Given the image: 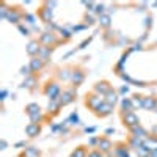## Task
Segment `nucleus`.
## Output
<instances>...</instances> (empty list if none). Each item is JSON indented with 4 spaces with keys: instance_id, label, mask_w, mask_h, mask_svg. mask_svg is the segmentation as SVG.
Returning a JSON list of instances; mask_svg holds the SVG:
<instances>
[{
    "instance_id": "nucleus-1",
    "label": "nucleus",
    "mask_w": 157,
    "mask_h": 157,
    "mask_svg": "<svg viewBox=\"0 0 157 157\" xmlns=\"http://www.w3.org/2000/svg\"><path fill=\"white\" fill-rule=\"evenodd\" d=\"M86 105L90 107V109H93V110H96L101 104L104 102V96H99V94H96V93H93V94H90V96H86Z\"/></svg>"
},
{
    "instance_id": "nucleus-2",
    "label": "nucleus",
    "mask_w": 157,
    "mask_h": 157,
    "mask_svg": "<svg viewBox=\"0 0 157 157\" xmlns=\"http://www.w3.org/2000/svg\"><path fill=\"white\" fill-rule=\"evenodd\" d=\"M44 93L47 94L49 99H58L61 94H60V85L58 83H49L44 90Z\"/></svg>"
},
{
    "instance_id": "nucleus-3",
    "label": "nucleus",
    "mask_w": 157,
    "mask_h": 157,
    "mask_svg": "<svg viewBox=\"0 0 157 157\" xmlns=\"http://www.w3.org/2000/svg\"><path fill=\"white\" fill-rule=\"evenodd\" d=\"M123 121H124V124H126V126H129V129H132V127H135V126H138V124H140L138 116H137L134 112L126 113V115L123 116Z\"/></svg>"
},
{
    "instance_id": "nucleus-4",
    "label": "nucleus",
    "mask_w": 157,
    "mask_h": 157,
    "mask_svg": "<svg viewBox=\"0 0 157 157\" xmlns=\"http://www.w3.org/2000/svg\"><path fill=\"white\" fill-rule=\"evenodd\" d=\"M110 91H112V86L109 85V82H98L94 85V93L99 96H105Z\"/></svg>"
},
{
    "instance_id": "nucleus-5",
    "label": "nucleus",
    "mask_w": 157,
    "mask_h": 157,
    "mask_svg": "<svg viewBox=\"0 0 157 157\" xmlns=\"http://www.w3.org/2000/svg\"><path fill=\"white\" fill-rule=\"evenodd\" d=\"M94 112H96V115H99V116H109V115H112V112H113V105H110V104H107L105 101H104Z\"/></svg>"
},
{
    "instance_id": "nucleus-6",
    "label": "nucleus",
    "mask_w": 157,
    "mask_h": 157,
    "mask_svg": "<svg viewBox=\"0 0 157 157\" xmlns=\"http://www.w3.org/2000/svg\"><path fill=\"white\" fill-rule=\"evenodd\" d=\"M75 98V91L74 90H69V91H64V93L60 96V104L64 107V105H68V104H71Z\"/></svg>"
},
{
    "instance_id": "nucleus-7",
    "label": "nucleus",
    "mask_w": 157,
    "mask_h": 157,
    "mask_svg": "<svg viewBox=\"0 0 157 157\" xmlns=\"http://www.w3.org/2000/svg\"><path fill=\"white\" fill-rule=\"evenodd\" d=\"M130 132H132V137H137V138H140V140H146V138H148V132H146V130L143 129L140 124L130 129Z\"/></svg>"
},
{
    "instance_id": "nucleus-8",
    "label": "nucleus",
    "mask_w": 157,
    "mask_h": 157,
    "mask_svg": "<svg viewBox=\"0 0 157 157\" xmlns=\"http://www.w3.org/2000/svg\"><path fill=\"white\" fill-rule=\"evenodd\" d=\"M30 69H32V72H38V71H41L43 69V66H44V61L39 58V57H35V58H32V61H30Z\"/></svg>"
},
{
    "instance_id": "nucleus-9",
    "label": "nucleus",
    "mask_w": 157,
    "mask_h": 157,
    "mask_svg": "<svg viewBox=\"0 0 157 157\" xmlns=\"http://www.w3.org/2000/svg\"><path fill=\"white\" fill-rule=\"evenodd\" d=\"M143 109L145 110H155L157 109V99H154V98H143Z\"/></svg>"
},
{
    "instance_id": "nucleus-10",
    "label": "nucleus",
    "mask_w": 157,
    "mask_h": 157,
    "mask_svg": "<svg viewBox=\"0 0 157 157\" xmlns=\"http://www.w3.org/2000/svg\"><path fill=\"white\" fill-rule=\"evenodd\" d=\"M39 50H41V47H39V43H38V41H32V43L27 46V54H29L30 57H33V58H35V55L39 54Z\"/></svg>"
},
{
    "instance_id": "nucleus-11",
    "label": "nucleus",
    "mask_w": 157,
    "mask_h": 157,
    "mask_svg": "<svg viewBox=\"0 0 157 157\" xmlns=\"http://www.w3.org/2000/svg\"><path fill=\"white\" fill-rule=\"evenodd\" d=\"M83 78H85V74L82 72V71H74L72 72V77H71V82L74 83V86H78L82 82H83Z\"/></svg>"
},
{
    "instance_id": "nucleus-12",
    "label": "nucleus",
    "mask_w": 157,
    "mask_h": 157,
    "mask_svg": "<svg viewBox=\"0 0 157 157\" xmlns=\"http://www.w3.org/2000/svg\"><path fill=\"white\" fill-rule=\"evenodd\" d=\"M25 132H27V135H29V137H36L39 132H41V129H39V126H38V124L30 123L27 127H25Z\"/></svg>"
},
{
    "instance_id": "nucleus-13",
    "label": "nucleus",
    "mask_w": 157,
    "mask_h": 157,
    "mask_svg": "<svg viewBox=\"0 0 157 157\" xmlns=\"http://www.w3.org/2000/svg\"><path fill=\"white\" fill-rule=\"evenodd\" d=\"M98 148H99V151L107 152V151H110V148H112V141H110V140H107V138H99Z\"/></svg>"
},
{
    "instance_id": "nucleus-14",
    "label": "nucleus",
    "mask_w": 157,
    "mask_h": 157,
    "mask_svg": "<svg viewBox=\"0 0 157 157\" xmlns=\"http://www.w3.org/2000/svg\"><path fill=\"white\" fill-rule=\"evenodd\" d=\"M39 41H41L43 44H46V47H49L52 43H55V36L52 33H43L41 38H39Z\"/></svg>"
},
{
    "instance_id": "nucleus-15",
    "label": "nucleus",
    "mask_w": 157,
    "mask_h": 157,
    "mask_svg": "<svg viewBox=\"0 0 157 157\" xmlns=\"http://www.w3.org/2000/svg\"><path fill=\"white\" fill-rule=\"evenodd\" d=\"M104 101H105L107 104H110V105H115V104L118 102V94L115 93V91H110V93H107L105 96H104Z\"/></svg>"
},
{
    "instance_id": "nucleus-16",
    "label": "nucleus",
    "mask_w": 157,
    "mask_h": 157,
    "mask_svg": "<svg viewBox=\"0 0 157 157\" xmlns=\"http://www.w3.org/2000/svg\"><path fill=\"white\" fill-rule=\"evenodd\" d=\"M145 146H146L151 152H152V151H157V138H154V137H152V138H146V140H145Z\"/></svg>"
},
{
    "instance_id": "nucleus-17",
    "label": "nucleus",
    "mask_w": 157,
    "mask_h": 157,
    "mask_svg": "<svg viewBox=\"0 0 157 157\" xmlns=\"http://www.w3.org/2000/svg\"><path fill=\"white\" fill-rule=\"evenodd\" d=\"M121 107H123V110H124L126 113L132 112V110H134V104H132V99H123V101H121Z\"/></svg>"
},
{
    "instance_id": "nucleus-18",
    "label": "nucleus",
    "mask_w": 157,
    "mask_h": 157,
    "mask_svg": "<svg viewBox=\"0 0 157 157\" xmlns=\"http://www.w3.org/2000/svg\"><path fill=\"white\" fill-rule=\"evenodd\" d=\"M22 157H39V151H38L36 148H33V146L25 148V151H24Z\"/></svg>"
},
{
    "instance_id": "nucleus-19",
    "label": "nucleus",
    "mask_w": 157,
    "mask_h": 157,
    "mask_svg": "<svg viewBox=\"0 0 157 157\" xmlns=\"http://www.w3.org/2000/svg\"><path fill=\"white\" fill-rule=\"evenodd\" d=\"M25 110H27V115H29V116H32V115H35V113H39V112H41V109H39L38 104H29V105L25 107Z\"/></svg>"
},
{
    "instance_id": "nucleus-20",
    "label": "nucleus",
    "mask_w": 157,
    "mask_h": 157,
    "mask_svg": "<svg viewBox=\"0 0 157 157\" xmlns=\"http://www.w3.org/2000/svg\"><path fill=\"white\" fill-rule=\"evenodd\" d=\"M6 19H8L11 24H17V22L21 21V16L17 14V13H14L13 10H10V11H8V14H6Z\"/></svg>"
},
{
    "instance_id": "nucleus-21",
    "label": "nucleus",
    "mask_w": 157,
    "mask_h": 157,
    "mask_svg": "<svg viewBox=\"0 0 157 157\" xmlns=\"http://www.w3.org/2000/svg\"><path fill=\"white\" fill-rule=\"evenodd\" d=\"M129 145L132 146V148H135V149H138V148H141L143 145H145V141L137 138V137H132V138H130V141H129Z\"/></svg>"
},
{
    "instance_id": "nucleus-22",
    "label": "nucleus",
    "mask_w": 157,
    "mask_h": 157,
    "mask_svg": "<svg viewBox=\"0 0 157 157\" xmlns=\"http://www.w3.org/2000/svg\"><path fill=\"white\" fill-rule=\"evenodd\" d=\"M50 54H52V50H50V47H46V46H44V47H41V50H39V54H38V57H39V58H41V60L44 61V60H46V58H47V57H49Z\"/></svg>"
},
{
    "instance_id": "nucleus-23",
    "label": "nucleus",
    "mask_w": 157,
    "mask_h": 157,
    "mask_svg": "<svg viewBox=\"0 0 157 157\" xmlns=\"http://www.w3.org/2000/svg\"><path fill=\"white\" fill-rule=\"evenodd\" d=\"M58 77L61 78V80H71L72 72H69V69H60V72H58Z\"/></svg>"
},
{
    "instance_id": "nucleus-24",
    "label": "nucleus",
    "mask_w": 157,
    "mask_h": 157,
    "mask_svg": "<svg viewBox=\"0 0 157 157\" xmlns=\"http://www.w3.org/2000/svg\"><path fill=\"white\" fill-rule=\"evenodd\" d=\"M99 24L102 25V27H110V16L109 14L99 16Z\"/></svg>"
},
{
    "instance_id": "nucleus-25",
    "label": "nucleus",
    "mask_w": 157,
    "mask_h": 157,
    "mask_svg": "<svg viewBox=\"0 0 157 157\" xmlns=\"http://www.w3.org/2000/svg\"><path fill=\"white\" fill-rule=\"evenodd\" d=\"M33 82H35V78H33V77H27V78H25V80L21 83V88H25V86H27V88H30Z\"/></svg>"
},
{
    "instance_id": "nucleus-26",
    "label": "nucleus",
    "mask_w": 157,
    "mask_h": 157,
    "mask_svg": "<svg viewBox=\"0 0 157 157\" xmlns=\"http://www.w3.org/2000/svg\"><path fill=\"white\" fill-rule=\"evenodd\" d=\"M66 123H69V124H72V126H74V124H78V116H77V113H72V115L68 118Z\"/></svg>"
},
{
    "instance_id": "nucleus-27",
    "label": "nucleus",
    "mask_w": 157,
    "mask_h": 157,
    "mask_svg": "<svg viewBox=\"0 0 157 157\" xmlns=\"http://www.w3.org/2000/svg\"><path fill=\"white\" fill-rule=\"evenodd\" d=\"M132 104H134V107H143V99H141V96H134V99H132Z\"/></svg>"
},
{
    "instance_id": "nucleus-28",
    "label": "nucleus",
    "mask_w": 157,
    "mask_h": 157,
    "mask_svg": "<svg viewBox=\"0 0 157 157\" xmlns=\"http://www.w3.org/2000/svg\"><path fill=\"white\" fill-rule=\"evenodd\" d=\"M72 155H74V157H86V151H85L83 148H78V149L74 151Z\"/></svg>"
},
{
    "instance_id": "nucleus-29",
    "label": "nucleus",
    "mask_w": 157,
    "mask_h": 157,
    "mask_svg": "<svg viewBox=\"0 0 157 157\" xmlns=\"http://www.w3.org/2000/svg\"><path fill=\"white\" fill-rule=\"evenodd\" d=\"M104 10H105V5H96V8H94V13L96 14H99V16H102L104 14Z\"/></svg>"
},
{
    "instance_id": "nucleus-30",
    "label": "nucleus",
    "mask_w": 157,
    "mask_h": 157,
    "mask_svg": "<svg viewBox=\"0 0 157 157\" xmlns=\"http://www.w3.org/2000/svg\"><path fill=\"white\" fill-rule=\"evenodd\" d=\"M30 72H32V69H30V66H24V68H21V74L22 75H30Z\"/></svg>"
},
{
    "instance_id": "nucleus-31",
    "label": "nucleus",
    "mask_w": 157,
    "mask_h": 157,
    "mask_svg": "<svg viewBox=\"0 0 157 157\" xmlns=\"http://www.w3.org/2000/svg\"><path fill=\"white\" fill-rule=\"evenodd\" d=\"M19 30H21L25 36H29V35H30V30H29L27 27H24V25H19Z\"/></svg>"
},
{
    "instance_id": "nucleus-32",
    "label": "nucleus",
    "mask_w": 157,
    "mask_h": 157,
    "mask_svg": "<svg viewBox=\"0 0 157 157\" xmlns=\"http://www.w3.org/2000/svg\"><path fill=\"white\" fill-rule=\"evenodd\" d=\"M88 157H104V155L101 154V151H93V152L88 154Z\"/></svg>"
},
{
    "instance_id": "nucleus-33",
    "label": "nucleus",
    "mask_w": 157,
    "mask_h": 157,
    "mask_svg": "<svg viewBox=\"0 0 157 157\" xmlns=\"http://www.w3.org/2000/svg\"><path fill=\"white\" fill-rule=\"evenodd\" d=\"M91 39H93V38H88V39H85V41L80 44V47H78V49H85V46H88V44L91 43Z\"/></svg>"
},
{
    "instance_id": "nucleus-34",
    "label": "nucleus",
    "mask_w": 157,
    "mask_h": 157,
    "mask_svg": "<svg viewBox=\"0 0 157 157\" xmlns=\"http://www.w3.org/2000/svg\"><path fill=\"white\" fill-rule=\"evenodd\" d=\"M60 32H61V35L64 36V38H71V33L68 32V30H63V29H58Z\"/></svg>"
},
{
    "instance_id": "nucleus-35",
    "label": "nucleus",
    "mask_w": 157,
    "mask_h": 157,
    "mask_svg": "<svg viewBox=\"0 0 157 157\" xmlns=\"http://www.w3.org/2000/svg\"><path fill=\"white\" fill-rule=\"evenodd\" d=\"M88 143H90L91 146H94V145H98V143H99V138H91Z\"/></svg>"
},
{
    "instance_id": "nucleus-36",
    "label": "nucleus",
    "mask_w": 157,
    "mask_h": 157,
    "mask_svg": "<svg viewBox=\"0 0 157 157\" xmlns=\"http://www.w3.org/2000/svg\"><path fill=\"white\" fill-rule=\"evenodd\" d=\"M121 78H124L126 82H132V78H130V77H129L127 74H121Z\"/></svg>"
},
{
    "instance_id": "nucleus-37",
    "label": "nucleus",
    "mask_w": 157,
    "mask_h": 157,
    "mask_svg": "<svg viewBox=\"0 0 157 157\" xmlns=\"http://www.w3.org/2000/svg\"><path fill=\"white\" fill-rule=\"evenodd\" d=\"M94 130H96V127H86V129H85V132H86V134H93Z\"/></svg>"
},
{
    "instance_id": "nucleus-38",
    "label": "nucleus",
    "mask_w": 157,
    "mask_h": 157,
    "mask_svg": "<svg viewBox=\"0 0 157 157\" xmlns=\"http://www.w3.org/2000/svg\"><path fill=\"white\" fill-rule=\"evenodd\" d=\"M120 91H121L123 94H126L127 91H129V86H127V85H124V86H121V90H120Z\"/></svg>"
},
{
    "instance_id": "nucleus-39",
    "label": "nucleus",
    "mask_w": 157,
    "mask_h": 157,
    "mask_svg": "<svg viewBox=\"0 0 157 157\" xmlns=\"http://www.w3.org/2000/svg\"><path fill=\"white\" fill-rule=\"evenodd\" d=\"M6 94H8V91H6V90H2V101L6 99Z\"/></svg>"
},
{
    "instance_id": "nucleus-40",
    "label": "nucleus",
    "mask_w": 157,
    "mask_h": 157,
    "mask_svg": "<svg viewBox=\"0 0 157 157\" xmlns=\"http://www.w3.org/2000/svg\"><path fill=\"white\" fill-rule=\"evenodd\" d=\"M85 25H77V27H74V32H78V30H83Z\"/></svg>"
},
{
    "instance_id": "nucleus-41",
    "label": "nucleus",
    "mask_w": 157,
    "mask_h": 157,
    "mask_svg": "<svg viewBox=\"0 0 157 157\" xmlns=\"http://www.w3.org/2000/svg\"><path fill=\"white\" fill-rule=\"evenodd\" d=\"M21 146H25V141H19L14 145V148H21Z\"/></svg>"
},
{
    "instance_id": "nucleus-42",
    "label": "nucleus",
    "mask_w": 157,
    "mask_h": 157,
    "mask_svg": "<svg viewBox=\"0 0 157 157\" xmlns=\"http://www.w3.org/2000/svg\"><path fill=\"white\" fill-rule=\"evenodd\" d=\"M140 49H141V46H140V44H135V46L132 47V50H140Z\"/></svg>"
},
{
    "instance_id": "nucleus-43",
    "label": "nucleus",
    "mask_w": 157,
    "mask_h": 157,
    "mask_svg": "<svg viewBox=\"0 0 157 157\" xmlns=\"http://www.w3.org/2000/svg\"><path fill=\"white\" fill-rule=\"evenodd\" d=\"M105 132H107V134H113V132H115V129H107Z\"/></svg>"
},
{
    "instance_id": "nucleus-44",
    "label": "nucleus",
    "mask_w": 157,
    "mask_h": 157,
    "mask_svg": "<svg viewBox=\"0 0 157 157\" xmlns=\"http://www.w3.org/2000/svg\"><path fill=\"white\" fill-rule=\"evenodd\" d=\"M5 148H6V141L3 140V141H2V149H5Z\"/></svg>"
},
{
    "instance_id": "nucleus-45",
    "label": "nucleus",
    "mask_w": 157,
    "mask_h": 157,
    "mask_svg": "<svg viewBox=\"0 0 157 157\" xmlns=\"http://www.w3.org/2000/svg\"><path fill=\"white\" fill-rule=\"evenodd\" d=\"M71 157H74V155H71Z\"/></svg>"
}]
</instances>
